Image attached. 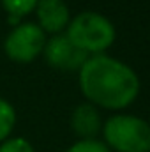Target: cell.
Returning <instances> with one entry per match:
<instances>
[{
	"label": "cell",
	"instance_id": "obj_1",
	"mask_svg": "<svg viewBox=\"0 0 150 152\" xmlns=\"http://www.w3.org/2000/svg\"><path fill=\"white\" fill-rule=\"evenodd\" d=\"M79 88L87 101L106 110H124L140 94L138 75L118 58L92 55L79 69Z\"/></svg>",
	"mask_w": 150,
	"mask_h": 152
},
{
	"label": "cell",
	"instance_id": "obj_2",
	"mask_svg": "<svg viewBox=\"0 0 150 152\" xmlns=\"http://www.w3.org/2000/svg\"><path fill=\"white\" fill-rule=\"evenodd\" d=\"M66 36L76 48H79L81 51L92 57V55L104 53L115 42L117 32L113 23L106 16L87 11V12H79L69 21L66 28Z\"/></svg>",
	"mask_w": 150,
	"mask_h": 152
},
{
	"label": "cell",
	"instance_id": "obj_3",
	"mask_svg": "<svg viewBox=\"0 0 150 152\" xmlns=\"http://www.w3.org/2000/svg\"><path fill=\"white\" fill-rule=\"evenodd\" d=\"M104 143L115 152H150V124L136 115H113L103 126Z\"/></svg>",
	"mask_w": 150,
	"mask_h": 152
},
{
	"label": "cell",
	"instance_id": "obj_4",
	"mask_svg": "<svg viewBox=\"0 0 150 152\" xmlns=\"http://www.w3.org/2000/svg\"><path fill=\"white\" fill-rule=\"evenodd\" d=\"M46 34L37 23H20L16 25L5 37L4 50L5 55L18 64H30L44 51Z\"/></svg>",
	"mask_w": 150,
	"mask_h": 152
},
{
	"label": "cell",
	"instance_id": "obj_5",
	"mask_svg": "<svg viewBox=\"0 0 150 152\" xmlns=\"http://www.w3.org/2000/svg\"><path fill=\"white\" fill-rule=\"evenodd\" d=\"M42 53L46 62L60 71H79L90 57L79 48H76L66 34H57L48 39Z\"/></svg>",
	"mask_w": 150,
	"mask_h": 152
},
{
	"label": "cell",
	"instance_id": "obj_6",
	"mask_svg": "<svg viewBox=\"0 0 150 152\" xmlns=\"http://www.w3.org/2000/svg\"><path fill=\"white\" fill-rule=\"evenodd\" d=\"M36 11L39 20L37 25L44 34H62L71 21V12L64 0H39Z\"/></svg>",
	"mask_w": 150,
	"mask_h": 152
},
{
	"label": "cell",
	"instance_id": "obj_7",
	"mask_svg": "<svg viewBox=\"0 0 150 152\" xmlns=\"http://www.w3.org/2000/svg\"><path fill=\"white\" fill-rule=\"evenodd\" d=\"M71 127L81 140H95V136L103 129L97 106L90 103L78 104L71 115Z\"/></svg>",
	"mask_w": 150,
	"mask_h": 152
},
{
	"label": "cell",
	"instance_id": "obj_8",
	"mask_svg": "<svg viewBox=\"0 0 150 152\" xmlns=\"http://www.w3.org/2000/svg\"><path fill=\"white\" fill-rule=\"evenodd\" d=\"M39 0H2L5 12L9 14V21L16 27L21 23V18L30 14L37 7Z\"/></svg>",
	"mask_w": 150,
	"mask_h": 152
},
{
	"label": "cell",
	"instance_id": "obj_9",
	"mask_svg": "<svg viewBox=\"0 0 150 152\" xmlns=\"http://www.w3.org/2000/svg\"><path fill=\"white\" fill-rule=\"evenodd\" d=\"M14 126H16V110L9 101L0 97V143L9 140Z\"/></svg>",
	"mask_w": 150,
	"mask_h": 152
},
{
	"label": "cell",
	"instance_id": "obj_10",
	"mask_svg": "<svg viewBox=\"0 0 150 152\" xmlns=\"http://www.w3.org/2000/svg\"><path fill=\"white\" fill-rule=\"evenodd\" d=\"M66 152H111L104 142L99 140H79Z\"/></svg>",
	"mask_w": 150,
	"mask_h": 152
},
{
	"label": "cell",
	"instance_id": "obj_11",
	"mask_svg": "<svg viewBox=\"0 0 150 152\" xmlns=\"http://www.w3.org/2000/svg\"><path fill=\"white\" fill-rule=\"evenodd\" d=\"M0 152H34V147L25 138H9L0 143Z\"/></svg>",
	"mask_w": 150,
	"mask_h": 152
}]
</instances>
